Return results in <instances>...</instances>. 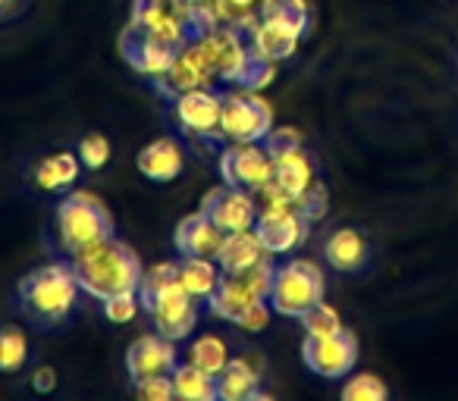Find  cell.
Instances as JSON below:
<instances>
[{
    "instance_id": "cell-1",
    "label": "cell",
    "mask_w": 458,
    "mask_h": 401,
    "mask_svg": "<svg viewBox=\"0 0 458 401\" xmlns=\"http://www.w3.org/2000/svg\"><path fill=\"white\" fill-rule=\"evenodd\" d=\"M141 307L151 313V323L160 336L182 342L195 332L201 317V301L191 298L179 282V261H160L145 270L139 286Z\"/></svg>"
},
{
    "instance_id": "cell-2",
    "label": "cell",
    "mask_w": 458,
    "mask_h": 401,
    "mask_svg": "<svg viewBox=\"0 0 458 401\" xmlns=\"http://www.w3.org/2000/svg\"><path fill=\"white\" fill-rule=\"evenodd\" d=\"M79 276L72 270V261H51L35 267L32 273H26L16 286V301H20V311L26 313L32 323L54 330V326H64L72 317L79 305Z\"/></svg>"
},
{
    "instance_id": "cell-3",
    "label": "cell",
    "mask_w": 458,
    "mask_h": 401,
    "mask_svg": "<svg viewBox=\"0 0 458 401\" xmlns=\"http://www.w3.org/2000/svg\"><path fill=\"white\" fill-rule=\"evenodd\" d=\"M70 261L79 276L82 292L98 301L120 292H139L141 276H145L139 255L116 236L104 238V242L91 245V248L76 251Z\"/></svg>"
},
{
    "instance_id": "cell-4",
    "label": "cell",
    "mask_w": 458,
    "mask_h": 401,
    "mask_svg": "<svg viewBox=\"0 0 458 401\" xmlns=\"http://www.w3.org/2000/svg\"><path fill=\"white\" fill-rule=\"evenodd\" d=\"M54 226H57L60 248L72 257L76 251L91 248V245L114 236V213L91 191H70L57 205Z\"/></svg>"
},
{
    "instance_id": "cell-5",
    "label": "cell",
    "mask_w": 458,
    "mask_h": 401,
    "mask_svg": "<svg viewBox=\"0 0 458 401\" xmlns=\"http://www.w3.org/2000/svg\"><path fill=\"white\" fill-rule=\"evenodd\" d=\"M327 295L324 270L308 257H289V261L274 267V282H270V307L274 313L289 320H299L305 311H311Z\"/></svg>"
},
{
    "instance_id": "cell-6",
    "label": "cell",
    "mask_w": 458,
    "mask_h": 401,
    "mask_svg": "<svg viewBox=\"0 0 458 401\" xmlns=\"http://www.w3.org/2000/svg\"><path fill=\"white\" fill-rule=\"evenodd\" d=\"M274 267V261H264L251 270H242V273H223V282L216 286L214 298L208 301L210 313L226 320V323H239L249 307H255L258 301H267Z\"/></svg>"
},
{
    "instance_id": "cell-7",
    "label": "cell",
    "mask_w": 458,
    "mask_h": 401,
    "mask_svg": "<svg viewBox=\"0 0 458 401\" xmlns=\"http://www.w3.org/2000/svg\"><path fill=\"white\" fill-rule=\"evenodd\" d=\"M173 113L182 129V135H189L195 145L208 147V151H220L226 141L220 135V120H223V91L220 88H191L173 97Z\"/></svg>"
},
{
    "instance_id": "cell-8",
    "label": "cell",
    "mask_w": 458,
    "mask_h": 401,
    "mask_svg": "<svg viewBox=\"0 0 458 401\" xmlns=\"http://www.w3.org/2000/svg\"><path fill=\"white\" fill-rule=\"evenodd\" d=\"M274 132V107L251 88L223 91V141H264Z\"/></svg>"
},
{
    "instance_id": "cell-9",
    "label": "cell",
    "mask_w": 458,
    "mask_h": 401,
    "mask_svg": "<svg viewBox=\"0 0 458 401\" xmlns=\"http://www.w3.org/2000/svg\"><path fill=\"white\" fill-rule=\"evenodd\" d=\"M216 166H220L223 182L251 191V195H258L274 179V157L264 141H226L220 147Z\"/></svg>"
},
{
    "instance_id": "cell-10",
    "label": "cell",
    "mask_w": 458,
    "mask_h": 401,
    "mask_svg": "<svg viewBox=\"0 0 458 401\" xmlns=\"http://www.w3.org/2000/svg\"><path fill=\"white\" fill-rule=\"evenodd\" d=\"M151 85H154L157 95L166 97V101H173L176 95L191 91V88H220L216 72H214V66H210V57H208V51H204L201 38L185 41V45L176 51V57H173L170 70H166L164 76Z\"/></svg>"
},
{
    "instance_id": "cell-11",
    "label": "cell",
    "mask_w": 458,
    "mask_h": 401,
    "mask_svg": "<svg viewBox=\"0 0 458 401\" xmlns=\"http://www.w3.org/2000/svg\"><path fill=\"white\" fill-rule=\"evenodd\" d=\"M129 22L173 47H182L185 41L195 38L189 0H135Z\"/></svg>"
},
{
    "instance_id": "cell-12",
    "label": "cell",
    "mask_w": 458,
    "mask_h": 401,
    "mask_svg": "<svg viewBox=\"0 0 458 401\" xmlns=\"http://www.w3.org/2000/svg\"><path fill=\"white\" fill-rule=\"evenodd\" d=\"M301 361L320 380H345L358 363V336L349 330L336 336H305Z\"/></svg>"
},
{
    "instance_id": "cell-13",
    "label": "cell",
    "mask_w": 458,
    "mask_h": 401,
    "mask_svg": "<svg viewBox=\"0 0 458 401\" xmlns=\"http://www.w3.org/2000/svg\"><path fill=\"white\" fill-rule=\"evenodd\" d=\"M255 232L261 236L264 248L270 251V257H286L295 248H301L311 232V220L299 211V207H264L258 211Z\"/></svg>"
},
{
    "instance_id": "cell-14",
    "label": "cell",
    "mask_w": 458,
    "mask_h": 401,
    "mask_svg": "<svg viewBox=\"0 0 458 401\" xmlns=\"http://www.w3.org/2000/svg\"><path fill=\"white\" fill-rule=\"evenodd\" d=\"M201 211L214 220V226L229 236V232H242L255 230L258 223V197L251 191L233 188V185L223 182L220 188L208 191L201 201Z\"/></svg>"
},
{
    "instance_id": "cell-15",
    "label": "cell",
    "mask_w": 458,
    "mask_h": 401,
    "mask_svg": "<svg viewBox=\"0 0 458 401\" xmlns=\"http://www.w3.org/2000/svg\"><path fill=\"white\" fill-rule=\"evenodd\" d=\"M179 47L166 45V41L154 38V35L141 32L139 26L129 22L120 35V54L129 66H132L139 76H145L148 82H157L166 70H170L173 57H176Z\"/></svg>"
},
{
    "instance_id": "cell-16",
    "label": "cell",
    "mask_w": 458,
    "mask_h": 401,
    "mask_svg": "<svg viewBox=\"0 0 458 401\" xmlns=\"http://www.w3.org/2000/svg\"><path fill=\"white\" fill-rule=\"evenodd\" d=\"M179 342L151 332V336H139L126 351V373L129 380H148V376H173L179 367Z\"/></svg>"
},
{
    "instance_id": "cell-17",
    "label": "cell",
    "mask_w": 458,
    "mask_h": 401,
    "mask_svg": "<svg viewBox=\"0 0 458 401\" xmlns=\"http://www.w3.org/2000/svg\"><path fill=\"white\" fill-rule=\"evenodd\" d=\"M264 363L258 355L233 357L226 367L216 373V398L220 401H251L261 398Z\"/></svg>"
},
{
    "instance_id": "cell-18",
    "label": "cell",
    "mask_w": 458,
    "mask_h": 401,
    "mask_svg": "<svg viewBox=\"0 0 458 401\" xmlns=\"http://www.w3.org/2000/svg\"><path fill=\"white\" fill-rule=\"evenodd\" d=\"M270 157H274V182L283 191H289L295 201L318 182V166L301 141L289 147H276V151H270Z\"/></svg>"
},
{
    "instance_id": "cell-19",
    "label": "cell",
    "mask_w": 458,
    "mask_h": 401,
    "mask_svg": "<svg viewBox=\"0 0 458 401\" xmlns=\"http://www.w3.org/2000/svg\"><path fill=\"white\" fill-rule=\"evenodd\" d=\"M135 166H139V172L148 182H157V185L173 182V179H179L185 170V151L176 138L160 135V138L148 141V145L141 147L139 157H135Z\"/></svg>"
},
{
    "instance_id": "cell-20",
    "label": "cell",
    "mask_w": 458,
    "mask_h": 401,
    "mask_svg": "<svg viewBox=\"0 0 458 401\" xmlns=\"http://www.w3.org/2000/svg\"><path fill=\"white\" fill-rule=\"evenodd\" d=\"M173 245H176L179 257H214L223 245V232L214 226V220L198 207L185 220H179L176 232H173Z\"/></svg>"
},
{
    "instance_id": "cell-21",
    "label": "cell",
    "mask_w": 458,
    "mask_h": 401,
    "mask_svg": "<svg viewBox=\"0 0 458 401\" xmlns=\"http://www.w3.org/2000/svg\"><path fill=\"white\" fill-rule=\"evenodd\" d=\"M324 261L330 263L336 273H361L370 263V245L368 238L361 236L352 226H343V230H333L324 242Z\"/></svg>"
},
{
    "instance_id": "cell-22",
    "label": "cell",
    "mask_w": 458,
    "mask_h": 401,
    "mask_svg": "<svg viewBox=\"0 0 458 401\" xmlns=\"http://www.w3.org/2000/svg\"><path fill=\"white\" fill-rule=\"evenodd\" d=\"M264 261H274V257L264 248L261 236L255 230L229 232V236H223V245L216 251V263H220L223 273H242V270H251Z\"/></svg>"
},
{
    "instance_id": "cell-23",
    "label": "cell",
    "mask_w": 458,
    "mask_h": 401,
    "mask_svg": "<svg viewBox=\"0 0 458 401\" xmlns=\"http://www.w3.org/2000/svg\"><path fill=\"white\" fill-rule=\"evenodd\" d=\"M301 35H295L293 29L280 26V22H270L258 16V26L251 32V47H255V57L267 60V63L280 66L283 60H293L299 54Z\"/></svg>"
},
{
    "instance_id": "cell-24",
    "label": "cell",
    "mask_w": 458,
    "mask_h": 401,
    "mask_svg": "<svg viewBox=\"0 0 458 401\" xmlns=\"http://www.w3.org/2000/svg\"><path fill=\"white\" fill-rule=\"evenodd\" d=\"M82 172V160H79L76 151H57L47 154L35 163L32 179L41 191H66Z\"/></svg>"
},
{
    "instance_id": "cell-25",
    "label": "cell",
    "mask_w": 458,
    "mask_h": 401,
    "mask_svg": "<svg viewBox=\"0 0 458 401\" xmlns=\"http://www.w3.org/2000/svg\"><path fill=\"white\" fill-rule=\"evenodd\" d=\"M179 282L191 298L208 305L214 298L216 286L223 282V270L214 257H182L179 261Z\"/></svg>"
},
{
    "instance_id": "cell-26",
    "label": "cell",
    "mask_w": 458,
    "mask_h": 401,
    "mask_svg": "<svg viewBox=\"0 0 458 401\" xmlns=\"http://www.w3.org/2000/svg\"><path fill=\"white\" fill-rule=\"evenodd\" d=\"M173 388L179 401H216V376L191 361H179V367L173 370Z\"/></svg>"
},
{
    "instance_id": "cell-27",
    "label": "cell",
    "mask_w": 458,
    "mask_h": 401,
    "mask_svg": "<svg viewBox=\"0 0 458 401\" xmlns=\"http://www.w3.org/2000/svg\"><path fill=\"white\" fill-rule=\"evenodd\" d=\"M258 16L293 29L301 38H305L308 29H311V7H308V0H261Z\"/></svg>"
},
{
    "instance_id": "cell-28",
    "label": "cell",
    "mask_w": 458,
    "mask_h": 401,
    "mask_svg": "<svg viewBox=\"0 0 458 401\" xmlns=\"http://www.w3.org/2000/svg\"><path fill=\"white\" fill-rule=\"evenodd\" d=\"M185 361H191L195 367L208 370L210 376H216L229 361H233V351H229V342L214 332H204V336L191 338L189 351H185Z\"/></svg>"
},
{
    "instance_id": "cell-29",
    "label": "cell",
    "mask_w": 458,
    "mask_h": 401,
    "mask_svg": "<svg viewBox=\"0 0 458 401\" xmlns=\"http://www.w3.org/2000/svg\"><path fill=\"white\" fill-rule=\"evenodd\" d=\"M189 13L195 35H208L214 29L233 22V7H229L226 0H189Z\"/></svg>"
},
{
    "instance_id": "cell-30",
    "label": "cell",
    "mask_w": 458,
    "mask_h": 401,
    "mask_svg": "<svg viewBox=\"0 0 458 401\" xmlns=\"http://www.w3.org/2000/svg\"><path fill=\"white\" fill-rule=\"evenodd\" d=\"M29 363V336L20 326L0 330V373H20Z\"/></svg>"
},
{
    "instance_id": "cell-31",
    "label": "cell",
    "mask_w": 458,
    "mask_h": 401,
    "mask_svg": "<svg viewBox=\"0 0 458 401\" xmlns=\"http://www.w3.org/2000/svg\"><path fill=\"white\" fill-rule=\"evenodd\" d=\"M339 395H343V401H386L389 386L377 373H349Z\"/></svg>"
},
{
    "instance_id": "cell-32",
    "label": "cell",
    "mask_w": 458,
    "mask_h": 401,
    "mask_svg": "<svg viewBox=\"0 0 458 401\" xmlns=\"http://www.w3.org/2000/svg\"><path fill=\"white\" fill-rule=\"evenodd\" d=\"M299 323H301V330H305V336H336V332L345 330L339 311L333 305H327V301H318L311 311L301 313Z\"/></svg>"
},
{
    "instance_id": "cell-33",
    "label": "cell",
    "mask_w": 458,
    "mask_h": 401,
    "mask_svg": "<svg viewBox=\"0 0 458 401\" xmlns=\"http://www.w3.org/2000/svg\"><path fill=\"white\" fill-rule=\"evenodd\" d=\"M110 151H114V147H110L107 135H101V132L82 135L76 145V154H79V160H82L85 170H104L110 160Z\"/></svg>"
},
{
    "instance_id": "cell-34",
    "label": "cell",
    "mask_w": 458,
    "mask_h": 401,
    "mask_svg": "<svg viewBox=\"0 0 458 401\" xmlns=\"http://www.w3.org/2000/svg\"><path fill=\"white\" fill-rule=\"evenodd\" d=\"M104 305V317L110 320V323H129V320L139 317L141 311V298L139 292H120V295H110V298L101 301Z\"/></svg>"
},
{
    "instance_id": "cell-35",
    "label": "cell",
    "mask_w": 458,
    "mask_h": 401,
    "mask_svg": "<svg viewBox=\"0 0 458 401\" xmlns=\"http://www.w3.org/2000/svg\"><path fill=\"white\" fill-rule=\"evenodd\" d=\"M132 392L139 401H173L176 398L173 376H148V380H135Z\"/></svg>"
},
{
    "instance_id": "cell-36",
    "label": "cell",
    "mask_w": 458,
    "mask_h": 401,
    "mask_svg": "<svg viewBox=\"0 0 458 401\" xmlns=\"http://www.w3.org/2000/svg\"><path fill=\"white\" fill-rule=\"evenodd\" d=\"M270 313H274V307H270V301H258L255 307H249V311L242 313V320H239V330L245 332H264L270 323Z\"/></svg>"
},
{
    "instance_id": "cell-37",
    "label": "cell",
    "mask_w": 458,
    "mask_h": 401,
    "mask_svg": "<svg viewBox=\"0 0 458 401\" xmlns=\"http://www.w3.org/2000/svg\"><path fill=\"white\" fill-rule=\"evenodd\" d=\"M32 388L38 395H47V392H54L57 388V370L54 367H41V370H35V376H32Z\"/></svg>"
},
{
    "instance_id": "cell-38",
    "label": "cell",
    "mask_w": 458,
    "mask_h": 401,
    "mask_svg": "<svg viewBox=\"0 0 458 401\" xmlns=\"http://www.w3.org/2000/svg\"><path fill=\"white\" fill-rule=\"evenodd\" d=\"M229 7H233V20L236 16H245V13H255L258 7H261V0H226Z\"/></svg>"
},
{
    "instance_id": "cell-39",
    "label": "cell",
    "mask_w": 458,
    "mask_h": 401,
    "mask_svg": "<svg viewBox=\"0 0 458 401\" xmlns=\"http://www.w3.org/2000/svg\"><path fill=\"white\" fill-rule=\"evenodd\" d=\"M20 10H22V0H0V22L13 20Z\"/></svg>"
}]
</instances>
